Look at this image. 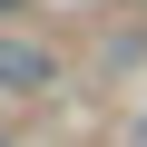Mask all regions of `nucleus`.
<instances>
[{"mask_svg":"<svg viewBox=\"0 0 147 147\" xmlns=\"http://www.w3.org/2000/svg\"><path fill=\"white\" fill-rule=\"evenodd\" d=\"M0 147H10V137H0Z\"/></svg>","mask_w":147,"mask_h":147,"instance_id":"f03ea898","label":"nucleus"},{"mask_svg":"<svg viewBox=\"0 0 147 147\" xmlns=\"http://www.w3.org/2000/svg\"><path fill=\"white\" fill-rule=\"evenodd\" d=\"M59 88V49L49 39H0V98H49Z\"/></svg>","mask_w":147,"mask_h":147,"instance_id":"f257e3e1","label":"nucleus"}]
</instances>
